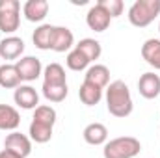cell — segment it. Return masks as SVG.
<instances>
[{"instance_id":"cell-1","label":"cell","mask_w":160,"mask_h":158,"mask_svg":"<svg viewBox=\"0 0 160 158\" xmlns=\"http://www.w3.org/2000/svg\"><path fill=\"white\" fill-rule=\"evenodd\" d=\"M106 108L114 117H128L134 110V102H132V95L128 86L123 80H114L108 84L106 87Z\"/></svg>"},{"instance_id":"cell-2","label":"cell","mask_w":160,"mask_h":158,"mask_svg":"<svg viewBox=\"0 0 160 158\" xmlns=\"http://www.w3.org/2000/svg\"><path fill=\"white\" fill-rule=\"evenodd\" d=\"M160 15V0H136L128 7V21L136 28L149 26Z\"/></svg>"},{"instance_id":"cell-3","label":"cell","mask_w":160,"mask_h":158,"mask_svg":"<svg viewBox=\"0 0 160 158\" xmlns=\"http://www.w3.org/2000/svg\"><path fill=\"white\" fill-rule=\"evenodd\" d=\"M140 151H142L140 140H136L132 136H121V138H114V140L104 143L102 156L104 158H134L140 155Z\"/></svg>"},{"instance_id":"cell-4","label":"cell","mask_w":160,"mask_h":158,"mask_svg":"<svg viewBox=\"0 0 160 158\" xmlns=\"http://www.w3.org/2000/svg\"><path fill=\"white\" fill-rule=\"evenodd\" d=\"M21 24V2L19 0H0V30L4 34H13Z\"/></svg>"},{"instance_id":"cell-5","label":"cell","mask_w":160,"mask_h":158,"mask_svg":"<svg viewBox=\"0 0 160 158\" xmlns=\"http://www.w3.org/2000/svg\"><path fill=\"white\" fill-rule=\"evenodd\" d=\"M15 67H17V73H19L21 80H24V82H34L43 75L41 60L36 56H22L21 60H17Z\"/></svg>"},{"instance_id":"cell-6","label":"cell","mask_w":160,"mask_h":158,"mask_svg":"<svg viewBox=\"0 0 160 158\" xmlns=\"http://www.w3.org/2000/svg\"><path fill=\"white\" fill-rule=\"evenodd\" d=\"M4 149H8V151L19 155L21 158H26V156H30V153H32V140H30L26 134H21V132L13 130L11 134L6 136V140H4Z\"/></svg>"},{"instance_id":"cell-7","label":"cell","mask_w":160,"mask_h":158,"mask_svg":"<svg viewBox=\"0 0 160 158\" xmlns=\"http://www.w3.org/2000/svg\"><path fill=\"white\" fill-rule=\"evenodd\" d=\"M86 22H88L89 30H93V32H104V30H108V26L112 22V17H110V13L102 6L95 4V6L89 7V11L86 15Z\"/></svg>"},{"instance_id":"cell-8","label":"cell","mask_w":160,"mask_h":158,"mask_svg":"<svg viewBox=\"0 0 160 158\" xmlns=\"http://www.w3.org/2000/svg\"><path fill=\"white\" fill-rule=\"evenodd\" d=\"M13 101L19 108L22 110H36L39 106V95L36 91V87L32 86H19L13 93Z\"/></svg>"},{"instance_id":"cell-9","label":"cell","mask_w":160,"mask_h":158,"mask_svg":"<svg viewBox=\"0 0 160 158\" xmlns=\"http://www.w3.org/2000/svg\"><path fill=\"white\" fill-rule=\"evenodd\" d=\"M24 52V41L17 36H8L0 41V58L9 62V60H19L22 58Z\"/></svg>"},{"instance_id":"cell-10","label":"cell","mask_w":160,"mask_h":158,"mask_svg":"<svg viewBox=\"0 0 160 158\" xmlns=\"http://www.w3.org/2000/svg\"><path fill=\"white\" fill-rule=\"evenodd\" d=\"M138 91L147 101L157 99L160 95V77L155 73H143L138 80Z\"/></svg>"},{"instance_id":"cell-11","label":"cell","mask_w":160,"mask_h":158,"mask_svg":"<svg viewBox=\"0 0 160 158\" xmlns=\"http://www.w3.org/2000/svg\"><path fill=\"white\" fill-rule=\"evenodd\" d=\"M73 45H75V36H73V32L67 26H54L50 50H54V52H65Z\"/></svg>"},{"instance_id":"cell-12","label":"cell","mask_w":160,"mask_h":158,"mask_svg":"<svg viewBox=\"0 0 160 158\" xmlns=\"http://www.w3.org/2000/svg\"><path fill=\"white\" fill-rule=\"evenodd\" d=\"M84 82H89L101 89L108 87L110 84V69L106 65H101V63H95L91 67H88L86 75H84Z\"/></svg>"},{"instance_id":"cell-13","label":"cell","mask_w":160,"mask_h":158,"mask_svg":"<svg viewBox=\"0 0 160 158\" xmlns=\"http://www.w3.org/2000/svg\"><path fill=\"white\" fill-rule=\"evenodd\" d=\"M22 13L26 21L30 22H41L48 15V2L47 0H28L22 6Z\"/></svg>"},{"instance_id":"cell-14","label":"cell","mask_w":160,"mask_h":158,"mask_svg":"<svg viewBox=\"0 0 160 158\" xmlns=\"http://www.w3.org/2000/svg\"><path fill=\"white\" fill-rule=\"evenodd\" d=\"M82 136H84L86 143H89V145H104L108 140V128L102 123H89L84 128Z\"/></svg>"},{"instance_id":"cell-15","label":"cell","mask_w":160,"mask_h":158,"mask_svg":"<svg viewBox=\"0 0 160 158\" xmlns=\"http://www.w3.org/2000/svg\"><path fill=\"white\" fill-rule=\"evenodd\" d=\"M21 125V116L17 108L9 104H0V130H17Z\"/></svg>"},{"instance_id":"cell-16","label":"cell","mask_w":160,"mask_h":158,"mask_svg":"<svg viewBox=\"0 0 160 158\" xmlns=\"http://www.w3.org/2000/svg\"><path fill=\"white\" fill-rule=\"evenodd\" d=\"M21 77L17 73L15 63H2L0 65V86L6 89H17L21 86Z\"/></svg>"},{"instance_id":"cell-17","label":"cell","mask_w":160,"mask_h":158,"mask_svg":"<svg viewBox=\"0 0 160 158\" xmlns=\"http://www.w3.org/2000/svg\"><path fill=\"white\" fill-rule=\"evenodd\" d=\"M142 58L153 69L160 71V39H147L142 45Z\"/></svg>"},{"instance_id":"cell-18","label":"cell","mask_w":160,"mask_h":158,"mask_svg":"<svg viewBox=\"0 0 160 158\" xmlns=\"http://www.w3.org/2000/svg\"><path fill=\"white\" fill-rule=\"evenodd\" d=\"M43 84H48V86H63V84H67L65 69L60 63H48L43 69Z\"/></svg>"},{"instance_id":"cell-19","label":"cell","mask_w":160,"mask_h":158,"mask_svg":"<svg viewBox=\"0 0 160 158\" xmlns=\"http://www.w3.org/2000/svg\"><path fill=\"white\" fill-rule=\"evenodd\" d=\"M78 97L86 106H95L102 99V89L93 86V84H89V82H82V86L78 89Z\"/></svg>"},{"instance_id":"cell-20","label":"cell","mask_w":160,"mask_h":158,"mask_svg":"<svg viewBox=\"0 0 160 158\" xmlns=\"http://www.w3.org/2000/svg\"><path fill=\"white\" fill-rule=\"evenodd\" d=\"M77 50H80L89 62H95V60H99L101 58V54H102V47H101V43L97 39H91V37H86V39H80L77 43V47H75Z\"/></svg>"},{"instance_id":"cell-21","label":"cell","mask_w":160,"mask_h":158,"mask_svg":"<svg viewBox=\"0 0 160 158\" xmlns=\"http://www.w3.org/2000/svg\"><path fill=\"white\" fill-rule=\"evenodd\" d=\"M52 32H54V26L52 24H41L36 28L32 41L34 45L39 48V50H50V43H52Z\"/></svg>"},{"instance_id":"cell-22","label":"cell","mask_w":160,"mask_h":158,"mask_svg":"<svg viewBox=\"0 0 160 158\" xmlns=\"http://www.w3.org/2000/svg\"><path fill=\"white\" fill-rule=\"evenodd\" d=\"M52 128H54V126H48V125H45V123L32 121V123H30V128H28L30 140L36 141V143H47V141H50V138H52Z\"/></svg>"},{"instance_id":"cell-23","label":"cell","mask_w":160,"mask_h":158,"mask_svg":"<svg viewBox=\"0 0 160 158\" xmlns=\"http://www.w3.org/2000/svg\"><path fill=\"white\" fill-rule=\"evenodd\" d=\"M41 91H43V97L48 102H62V101H65V97L69 93L67 84H63V86H48V84H43Z\"/></svg>"},{"instance_id":"cell-24","label":"cell","mask_w":160,"mask_h":158,"mask_svg":"<svg viewBox=\"0 0 160 158\" xmlns=\"http://www.w3.org/2000/svg\"><path fill=\"white\" fill-rule=\"evenodd\" d=\"M65 63H67V67L71 69V71H88V65L91 63L80 50L77 48H73L69 54H67V58H65Z\"/></svg>"},{"instance_id":"cell-25","label":"cell","mask_w":160,"mask_h":158,"mask_svg":"<svg viewBox=\"0 0 160 158\" xmlns=\"http://www.w3.org/2000/svg\"><path fill=\"white\" fill-rule=\"evenodd\" d=\"M32 121H39V123H45V125H48V126H54V123H56V110H54L52 106L39 104V106L34 110Z\"/></svg>"},{"instance_id":"cell-26","label":"cell","mask_w":160,"mask_h":158,"mask_svg":"<svg viewBox=\"0 0 160 158\" xmlns=\"http://www.w3.org/2000/svg\"><path fill=\"white\" fill-rule=\"evenodd\" d=\"M97 4H99V6H102V7L110 13V17H112V19L119 17L121 13H123V9H125L123 0H99Z\"/></svg>"},{"instance_id":"cell-27","label":"cell","mask_w":160,"mask_h":158,"mask_svg":"<svg viewBox=\"0 0 160 158\" xmlns=\"http://www.w3.org/2000/svg\"><path fill=\"white\" fill-rule=\"evenodd\" d=\"M0 158H21V156L15 155V153H11V151H8V149H2L0 151Z\"/></svg>"},{"instance_id":"cell-28","label":"cell","mask_w":160,"mask_h":158,"mask_svg":"<svg viewBox=\"0 0 160 158\" xmlns=\"http://www.w3.org/2000/svg\"><path fill=\"white\" fill-rule=\"evenodd\" d=\"M158 32H160V22H158Z\"/></svg>"}]
</instances>
